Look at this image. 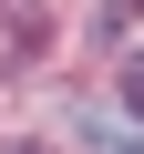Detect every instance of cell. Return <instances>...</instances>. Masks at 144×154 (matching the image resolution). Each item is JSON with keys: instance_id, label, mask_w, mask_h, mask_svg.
<instances>
[{"instance_id": "cell-1", "label": "cell", "mask_w": 144, "mask_h": 154, "mask_svg": "<svg viewBox=\"0 0 144 154\" xmlns=\"http://www.w3.org/2000/svg\"><path fill=\"white\" fill-rule=\"evenodd\" d=\"M134 11H144V0H103V11H93V21H103V31H124Z\"/></svg>"}, {"instance_id": "cell-2", "label": "cell", "mask_w": 144, "mask_h": 154, "mask_svg": "<svg viewBox=\"0 0 144 154\" xmlns=\"http://www.w3.org/2000/svg\"><path fill=\"white\" fill-rule=\"evenodd\" d=\"M124 113H144V62H124Z\"/></svg>"}, {"instance_id": "cell-3", "label": "cell", "mask_w": 144, "mask_h": 154, "mask_svg": "<svg viewBox=\"0 0 144 154\" xmlns=\"http://www.w3.org/2000/svg\"><path fill=\"white\" fill-rule=\"evenodd\" d=\"M124 154H144V134H134V144H124Z\"/></svg>"}]
</instances>
